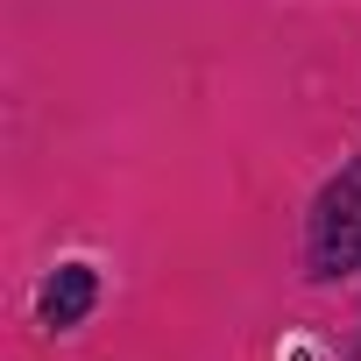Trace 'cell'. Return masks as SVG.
Returning <instances> with one entry per match:
<instances>
[{
  "label": "cell",
  "instance_id": "obj_1",
  "mask_svg": "<svg viewBox=\"0 0 361 361\" xmlns=\"http://www.w3.org/2000/svg\"><path fill=\"white\" fill-rule=\"evenodd\" d=\"M305 269L326 283V276H347L361 269V156L333 177L312 206V227H305Z\"/></svg>",
  "mask_w": 361,
  "mask_h": 361
},
{
  "label": "cell",
  "instance_id": "obj_2",
  "mask_svg": "<svg viewBox=\"0 0 361 361\" xmlns=\"http://www.w3.org/2000/svg\"><path fill=\"white\" fill-rule=\"evenodd\" d=\"M92 298H99V276H92L85 262H64V269L43 283V305H36V312H43L50 333H71V326L92 312Z\"/></svg>",
  "mask_w": 361,
  "mask_h": 361
},
{
  "label": "cell",
  "instance_id": "obj_3",
  "mask_svg": "<svg viewBox=\"0 0 361 361\" xmlns=\"http://www.w3.org/2000/svg\"><path fill=\"white\" fill-rule=\"evenodd\" d=\"M354 347H361V340H354Z\"/></svg>",
  "mask_w": 361,
  "mask_h": 361
}]
</instances>
